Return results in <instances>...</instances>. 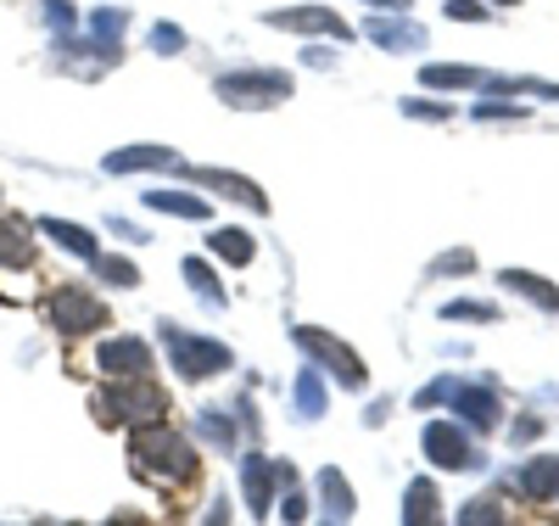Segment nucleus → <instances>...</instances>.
I'll list each match as a JSON object with an SVG mask.
<instances>
[{
  "instance_id": "nucleus-1",
  "label": "nucleus",
  "mask_w": 559,
  "mask_h": 526,
  "mask_svg": "<svg viewBox=\"0 0 559 526\" xmlns=\"http://www.w3.org/2000/svg\"><path fill=\"white\" fill-rule=\"evenodd\" d=\"M129 465H134V476H146V482H191V476H197L191 443H185L179 432H168V425H157V420L134 432Z\"/></svg>"
},
{
  "instance_id": "nucleus-11",
  "label": "nucleus",
  "mask_w": 559,
  "mask_h": 526,
  "mask_svg": "<svg viewBox=\"0 0 559 526\" xmlns=\"http://www.w3.org/2000/svg\"><path fill=\"white\" fill-rule=\"evenodd\" d=\"M197 179H202L207 190H224L229 202H252V208H263V190H258L252 179H241V174H218V168H197Z\"/></svg>"
},
{
  "instance_id": "nucleus-14",
  "label": "nucleus",
  "mask_w": 559,
  "mask_h": 526,
  "mask_svg": "<svg viewBox=\"0 0 559 526\" xmlns=\"http://www.w3.org/2000/svg\"><path fill=\"white\" fill-rule=\"evenodd\" d=\"M39 230H45V235H57V242H62V247H68L73 258H90V264L102 258V253H96V235H90V230H79V224H62V219H45Z\"/></svg>"
},
{
  "instance_id": "nucleus-18",
  "label": "nucleus",
  "mask_w": 559,
  "mask_h": 526,
  "mask_svg": "<svg viewBox=\"0 0 559 526\" xmlns=\"http://www.w3.org/2000/svg\"><path fill=\"white\" fill-rule=\"evenodd\" d=\"M319 493H324V504H331V515H336V521H347V515H353V488L342 482L336 470H324V476H319Z\"/></svg>"
},
{
  "instance_id": "nucleus-8",
  "label": "nucleus",
  "mask_w": 559,
  "mask_h": 526,
  "mask_svg": "<svg viewBox=\"0 0 559 526\" xmlns=\"http://www.w3.org/2000/svg\"><path fill=\"white\" fill-rule=\"evenodd\" d=\"M297 342L308 348V353H319L324 364H331V370H342V381H347V387H364V364L342 348V342H331V337H319V330H297Z\"/></svg>"
},
{
  "instance_id": "nucleus-7",
  "label": "nucleus",
  "mask_w": 559,
  "mask_h": 526,
  "mask_svg": "<svg viewBox=\"0 0 559 526\" xmlns=\"http://www.w3.org/2000/svg\"><path fill=\"white\" fill-rule=\"evenodd\" d=\"M96 364H102L112 381H129V375H152V348L140 342V337H112V342L96 353Z\"/></svg>"
},
{
  "instance_id": "nucleus-25",
  "label": "nucleus",
  "mask_w": 559,
  "mask_h": 526,
  "mask_svg": "<svg viewBox=\"0 0 559 526\" xmlns=\"http://www.w3.org/2000/svg\"><path fill=\"white\" fill-rule=\"evenodd\" d=\"M297 404H302V414H319V404H324V393H319V381H313V370L302 375V387H297Z\"/></svg>"
},
{
  "instance_id": "nucleus-22",
  "label": "nucleus",
  "mask_w": 559,
  "mask_h": 526,
  "mask_svg": "<svg viewBox=\"0 0 559 526\" xmlns=\"http://www.w3.org/2000/svg\"><path fill=\"white\" fill-rule=\"evenodd\" d=\"M185 280H191L197 292H207V297L218 303V280H213V269H207L202 258H185Z\"/></svg>"
},
{
  "instance_id": "nucleus-28",
  "label": "nucleus",
  "mask_w": 559,
  "mask_h": 526,
  "mask_svg": "<svg viewBox=\"0 0 559 526\" xmlns=\"http://www.w3.org/2000/svg\"><path fill=\"white\" fill-rule=\"evenodd\" d=\"M179 45H185L179 28H152V51H179Z\"/></svg>"
},
{
  "instance_id": "nucleus-2",
  "label": "nucleus",
  "mask_w": 559,
  "mask_h": 526,
  "mask_svg": "<svg viewBox=\"0 0 559 526\" xmlns=\"http://www.w3.org/2000/svg\"><path fill=\"white\" fill-rule=\"evenodd\" d=\"M163 409H168V398L157 393V381H146V375H129V381H118L112 393L96 398L102 425H152V420H163Z\"/></svg>"
},
{
  "instance_id": "nucleus-19",
  "label": "nucleus",
  "mask_w": 559,
  "mask_h": 526,
  "mask_svg": "<svg viewBox=\"0 0 559 526\" xmlns=\"http://www.w3.org/2000/svg\"><path fill=\"white\" fill-rule=\"evenodd\" d=\"M503 285H521V292H526L532 303H543V308H559V292H554L548 280H537V274H515V269H509V274H503Z\"/></svg>"
},
{
  "instance_id": "nucleus-10",
  "label": "nucleus",
  "mask_w": 559,
  "mask_h": 526,
  "mask_svg": "<svg viewBox=\"0 0 559 526\" xmlns=\"http://www.w3.org/2000/svg\"><path fill=\"white\" fill-rule=\"evenodd\" d=\"M28 224L23 219H0V264L7 269H28V258H34V242H28Z\"/></svg>"
},
{
  "instance_id": "nucleus-3",
  "label": "nucleus",
  "mask_w": 559,
  "mask_h": 526,
  "mask_svg": "<svg viewBox=\"0 0 559 526\" xmlns=\"http://www.w3.org/2000/svg\"><path fill=\"white\" fill-rule=\"evenodd\" d=\"M163 342H168L174 370H179L185 381H202V375L229 370V348H224V342H197V337H185L179 325H163Z\"/></svg>"
},
{
  "instance_id": "nucleus-30",
  "label": "nucleus",
  "mask_w": 559,
  "mask_h": 526,
  "mask_svg": "<svg viewBox=\"0 0 559 526\" xmlns=\"http://www.w3.org/2000/svg\"><path fill=\"white\" fill-rule=\"evenodd\" d=\"M498 7H503V0H498Z\"/></svg>"
},
{
  "instance_id": "nucleus-21",
  "label": "nucleus",
  "mask_w": 559,
  "mask_h": 526,
  "mask_svg": "<svg viewBox=\"0 0 559 526\" xmlns=\"http://www.w3.org/2000/svg\"><path fill=\"white\" fill-rule=\"evenodd\" d=\"M96 269H102L107 285H140V269L129 258H96Z\"/></svg>"
},
{
  "instance_id": "nucleus-4",
  "label": "nucleus",
  "mask_w": 559,
  "mask_h": 526,
  "mask_svg": "<svg viewBox=\"0 0 559 526\" xmlns=\"http://www.w3.org/2000/svg\"><path fill=\"white\" fill-rule=\"evenodd\" d=\"M45 314H51V325L68 330V337H84V330H102L107 325V303L79 292V285H62V292L45 303Z\"/></svg>"
},
{
  "instance_id": "nucleus-26",
  "label": "nucleus",
  "mask_w": 559,
  "mask_h": 526,
  "mask_svg": "<svg viewBox=\"0 0 559 526\" xmlns=\"http://www.w3.org/2000/svg\"><path fill=\"white\" fill-rule=\"evenodd\" d=\"M448 17H459V23H481L487 7H481V0H448Z\"/></svg>"
},
{
  "instance_id": "nucleus-12",
  "label": "nucleus",
  "mask_w": 559,
  "mask_h": 526,
  "mask_svg": "<svg viewBox=\"0 0 559 526\" xmlns=\"http://www.w3.org/2000/svg\"><path fill=\"white\" fill-rule=\"evenodd\" d=\"M163 163H174V152H168V147H129V152H112V157H107V174H134V168H163Z\"/></svg>"
},
{
  "instance_id": "nucleus-29",
  "label": "nucleus",
  "mask_w": 559,
  "mask_h": 526,
  "mask_svg": "<svg viewBox=\"0 0 559 526\" xmlns=\"http://www.w3.org/2000/svg\"><path fill=\"white\" fill-rule=\"evenodd\" d=\"M459 269H476V258H471V253H448V258L437 264V274H459Z\"/></svg>"
},
{
  "instance_id": "nucleus-23",
  "label": "nucleus",
  "mask_w": 559,
  "mask_h": 526,
  "mask_svg": "<svg viewBox=\"0 0 559 526\" xmlns=\"http://www.w3.org/2000/svg\"><path fill=\"white\" fill-rule=\"evenodd\" d=\"M45 23H51L57 34H73V23H79V12L68 7V0H45Z\"/></svg>"
},
{
  "instance_id": "nucleus-5",
  "label": "nucleus",
  "mask_w": 559,
  "mask_h": 526,
  "mask_svg": "<svg viewBox=\"0 0 559 526\" xmlns=\"http://www.w3.org/2000/svg\"><path fill=\"white\" fill-rule=\"evenodd\" d=\"M286 90H292L286 73H229V79H218L224 102H247V107H274Z\"/></svg>"
},
{
  "instance_id": "nucleus-17",
  "label": "nucleus",
  "mask_w": 559,
  "mask_h": 526,
  "mask_svg": "<svg viewBox=\"0 0 559 526\" xmlns=\"http://www.w3.org/2000/svg\"><path fill=\"white\" fill-rule=\"evenodd\" d=\"M213 253H218L224 264H252V235H247V230H218V235H213Z\"/></svg>"
},
{
  "instance_id": "nucleus-15",
  "label": "nucleus",
  "mask_w": 559,
  "mask_h": 526,
  "mask_svg": "<svg viewBox=\"0 0 559 526\" xmlns=\"http://www.w3.org/2000/svg\"><path fill=\"white\" fill-rule=\"evenodd\" d=\"M146 208L152 213H174V219H207V202L202 197H185V190H152Z\"/></svg>"
},
{
  "instance_id": "nucleus-16",
  "label": "nucleus",
  "mask_w": 559,
  "mask_h": 526,
  "mask_svg": "<svg viewBox=\"0 0 559 526\" xmlns=\"http://www.w3.org/2000/svg\"><path fill=\"white\" fill-rule=\"evenodd\" d=\"M274 476H280V470H269V459H247L241 482H247V504H252V510L269 504V482H274Z\"/></svg>"
},
{
  "instance_id": "nucleus-27",
  "label": "nucleus",
  "mask_w": 559,
  "mask_h": 526,
  "mask_svg": "<svg viewBox=\"0 0 559 526\" xmlns=\"http://www.w3.org/2000/svg\"><path fill=\"white\" fill-rule=\"evenodd\" d=\"M448 319H498V308H487V303H448Z\"/></svg>"
},
{
  "instance_id": "nucleus-6",
  "label": "nucleus",
  "mask_w": 559,
  "mask_h": 526,
  "mask_svg": "<svg viewBox=\"0 0 559 526\" xmlns=\"http://www.w3.org/2000/svg\"><path fill=\"white\" fill-rule=\"evenodd\" d=\"M426 454H431L442 470H471V465H476L471 437H464L453 420H431V425H426Z\"/></svg>"
},
{
  "instance_id": "nucleus-9",
  "label": "nucleus",
  "mask_w": 559,
  "mask_h": 526,
  "mask_svg": "<svg viewBox=\"0 0 559 526\" xmlns=\"http://www.w3.org/2000/svg\"><path fill=\"white\" fill-rule=\"evenodd\" d=\"M274 28H297V34H347L342 23H336V12H324V7H302V12H274L269 17Z\"/></svg>"
},
{
  "instance_id": "nucleus-13",
  "label": "nucleus",
  "mask_w": 559,
  "mask_h": 526,
  "mask_svg": "<svg viewBox=\"0 0 559 526\" xmlns=\"http://www.w3.org/2000/svg\"><path fill=\"white\" fill-rule=\"evenodd\" d=\"M521 493L526 499H559V459H537L521 470Z\"/></svg>"
},
{
  "instance_id": "nucleus-20",
  "label": "nucleus",
  "mask_w": 559,
  "mask_h": 526,
  "mask_svg": "<svg viewBox=\"0 0 559 526\" xmlns=\"http://www.w3.org/2000/svg\"><path fill=\"white\" fill-rule=\"evenodd\" d=\"M408 521H431L437 515V488H426V482H414L408 488V510H403Z\"/></svg>"
},
{
  "instance_id": "nucleus-24",
  "label": "nucleus",
  "mask_w": 559,
  "mask_h": 526,
  "mask_svg": "<svg viewBox=\"0 0 559 526\" xmlns=\"http://www.w3.org/2000/svg\"><path fill=\"white\" fill-rule=\"evenodd\" d=\"M90 17H96V23H90V28H96V39H118V34H123V12H112V7L90 12Z\"/></svg>"
}]
</instances>
